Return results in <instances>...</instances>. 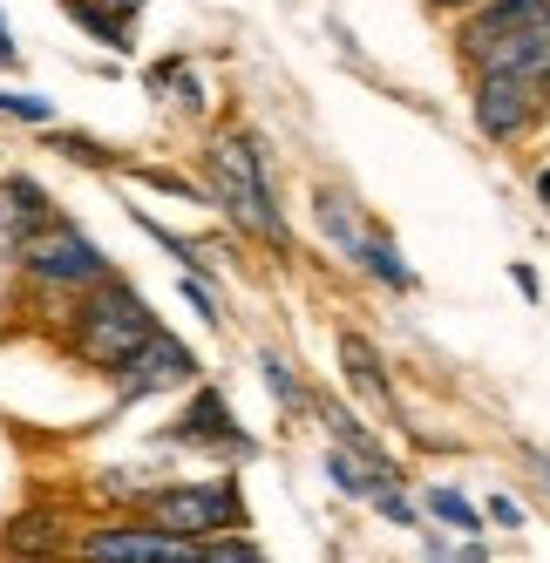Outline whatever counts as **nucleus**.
I'll use <instances>...</instances> for the list:
<instances>
[{
    "label": "nucleus",
    "instance_id": "obj_1",
    "mask_svg": "<svg viewBox=\"0 0 550 563\" xmlns=\"http://www.w3.org/2000/svg\"><path fill=\"white\" fill-rule=\"evenodd\" d=\"M156 333V312L136 286H123V278H96L89 292L68 299V319H62V346L68 360H82L89 374H116L123 360Z\"/></svg>",
    "mask_w": 550,
    "mask_h": 563
},
{
    "label": "nucleus",
    "instance_id": "obj_2",
    "mask_svg": "<svg viewBox=\"0 0 550 563\" xmlns=\"http://www.w3.org/2000/svg\"><path fill=\"white\" fill-rule=\"evenodd\" d=\"M205 177H211V197L224 205V218L239 224L245 238H258V245H272V252H293V231H286L279 197H272V170H265L258 136H245V130L211 136Z\"/></svg>",
    "mask_w": 550,
    "mask_h": 563
},
{
    "label": "nucleus",
    "instance_id": "obj_3",
    "mask_svg": "<svg viewBox=\"0 0 550 563\" xmlns=\"http://www.w3.org/2000/svg\"><path fill=\"white\" fill-rule=\"evenodd\" d=\"M143 516L170 537H224V530H245V496L231 475H205V482H170V489H143Z\"/></svg>",
    "mask_w": 550,
    "mask_h": 563
},
{
    "label": "nucleus",
    "instance_id": "obj_4",
    "mask_svg": "<svg viewBox=\"0 0 550 563\" xmlns=\"http://www.w3.org/2000/svg\"><path fill=\"white\" fill-rule=\"evenodd\" d=\"M14 265H21V278L28 286H42V292H89L96 278H109V252L96 245L89 231H75L68 218H48L42 231L28 238V245L14 252Z\"/></svg>",
    "mask_w": 550,
    "mask_h": 563
},
{
    "label": "nucleus",
    "instance_id": "obj_5",
    "mask_svg": "<svg viewBox=\"0 0 550 563\" xmlns=\"http://www.w3.org/2000/svg\"><path fill=\"white\" fill-rule=\"evenodd\" d=\"M543 82L530 75H469V115H476V130L490 143H524L537 123H543Z\"/></svg>",
    "mask_w": 550,
    "mask_h": 563
},
{
    "label": "nucleus",
    "instance_id": "obj_6",
    "mask_svg": "<svg viewBox=\"0 0 550 563\" xmlns=\"http://www.w3.org/2000/svg\"><path fill=\"white\" fill-rule=\"evenodd\" d=\"M198 543L156 530L150 516H123V522H96L75 537V563H190Z\"/></svg>",
    "mask_w": 550,
    "mask_h": 563
},
{
    "label": "nucleus",
    "instance_id": "obj_7",
    "mask_svg": "<svg viewBox=\"0 0 550 563\" xmlns=\"http://www.w3.org/2000/svg\"><path fill=\"white\" fill-rule=\"evenodd\" d=\"M116 380V400H123V408H130V400H150V394H170V387H190V380H198V353H190L177 333H164V327H156L130 360H123V367H116L109 374Z\"/></svg>",
    "mask_w": 550,
    "mask_h": 563
},
{
    "label": "nucleus",
    "instance_id": "obj_8",
    "mask_svg": "<svg viewBox=\"0 0 550 563\" xmlns=\"http://www.w3.org/2000/svg\"><path fill=\"white\" fill-rule=\"evenodd\" d=\"M164 441H184V449H224V455H252V434L231 421V408H224V394L218 387H198L190 394V408L177 415V428L164 434Z\"/></svg>",
    "mask_w": 550,
    "mask_h": 563
},
{
    "label": "nucleus",
    "instance_id": "obj_9",
    "mask_svg": "<svg viewBox=\"0 0 550 563\" xmlns=\"http://www.w3.org/2000/svg\"><path fill=\"white\" fill-rule=\"evenodd\" d=\"M462 68L469 75H530V82H543V68H550V27L543 21L509 27V34H496V42H483Z\"/></svg>",
    "mask_w": 550,
    "mask_h": 563
},
{
    "label": "nucleus",
    "instance_id": "obj_10",
    "mask_svg": "<svg viewBox=\"0 0 550 563\" xmlns=\"http://www.w3.org/2000/svg\"><path fill=\"white\" fill-rule=\"evenodd\" d=\"M48 218H55V205H48V190L34 184V177H21V170L0 177V252H8V258H14Z\"/></svg>",
    "mask_w": 550,
    "mask_h": 563
},
{
    "label": "nucleus",
    "instance_id": "obj_11",
    "mask_svg": "<svg viewBox=\"0 0 550 563\" xmlns=\"http://www.w3.org/2000/svg\"><path fill=\"white\" fill-rule=\"evenodd\" d=\"M312 218H320V231L340 245L346 265L361 258V245H367V218H361V205H353L346 190H333V184H327V190H312Z\"/></svg>",
    "mask_w": 550,
    "mask_h": 563
},
{
    "label": "nucleus",
    "instance_id": "obj_12",
    "mask_svg": "<svg viewBox=\"0 0 550 563\" xmlns=\"http://www.w3.org/2000/svg\"><path fill=\"white\" fill-rule=\"evenodd\" d=\"M340 374H346V387H353V394H367L374 408H395V380H387L381 353H374L361 333H340Z\"/></svg>",
    "mask_w": 550,
    "mask_h": 563
},
{
    "label": "nucleus",
    "instance_id": "obj_13",
    "mask_svg": "<svg viewBox=\"0 0 550 563\" xmlns=\"http://www.w3.org/2000/svg\"><path fill=\"white\" fill-rule=\"evenodd\" d=\"M353 265H361L367 278H381L387 292H415V272L402 265V252H395V238H387L381 224H367V245H361V258H353Z\"/></svg>",
    "mask_w": 550,
    "mask_h": 563
},
{
    "label": "nucleus",
    "instance_id": "obj_14",
    "mask_svg": "<svg viewBox=\"0 0 550 563\" xmlns=\"http://www.w3.org/2000/svg\"><path fill=\"white\" fill-rule=\"evenodd\" d=\"M55 543H68V537L55 530V516H21L14 530H8V550H14V556H55Z\"/></svg>",
    "mask_w": 550,
    "mask_h": 563
},
{
    "label": "nucleus",
    "instance_id": "obj_15",
    "mask_svg": "<svg viewBox=\"0 0 550 563\" xmlns=\"http://www.w3.org/2000/svg\"><path fill=\"white\" fill-rule=\"evenodd\" d=\"M258 374H265V387H272V394H279V408H293V415H306V408H312V394L293 380V367H286L279 353H258Z\"/></svg>",
    "mask_w": 550,
    "mask_h": 563
},
{
    "label": "nucleus",
    "instance_id": "obj_16",
    "mask_svg": "<svg viewBox=\"0 0 550 563\" xmlns=\"http://www.w3.org/2000/svg\"><path fill=\"white\" fill-rule=\"evenodd\" d=\"M428 509H436L449 530H462V537H476V530H483V509L469 503L462 489H428Z\"/></svg>",
    "mask_w": 550,
    "mask_h": 563
},
{
    "label": "nucleus",
    "instance_id": "obj_17",
    "mask_svg": "<svg viewBox=\"0 0 550 563\" xmlns=\"http://www.w3.org/2000/svg\"><path fill=\"white\" fill-rule=\"evenodd\" d=\"M190 563H265V556H258V543H252V537L224 530V537H205V543H198V556H190Z\"/></svg>",
    "mask_w": 550,
    "mask_h": 563
},
{
    "label": "nucleus",
    "instance_id": "obj_18",
    "mask_svg": "<svg viewBox=\"0 0 550 563\" xmlns=\"http://www.w3.org/2000/svg\"><path fill=\"white\" fill-rule=\"evenodd\" d=\"M367 503H374L387 522H402V530H415V503H408V489H402V482H387V489H374Z\"/></svg>",
    "mask_w": 550,
    "mask_h": 563
},
{
    "label": "nucleus",
    "instance_id": "obj_19",
    "mask_svg": "<svg viewBox=\"0 0 550 563\" xmlns=\"http://www.w3.org/2000/svg\"><path fill=\"white\" fill-rule=\"evenodd\" d=\"M0 115H21V123H48V96H14V89H0Z\"/></svg>",
    "mask_w": 550,
    "mask_h": 563
},
{
    "label": "nucleus",
    "instance_id": "obj_20",
    "mask_svg": "<svg viewBox=\"0 0 550 563\" xmlns=\"http://www.w3.org/2000/svg\"><path fill=\"white\" fill-rule=\"evenodd\" d=\"M184 299L198 306V319H211V327H218V319H224V312H218V299H211V292L198 286V278H184Z\"/></svg>",
    "mask_w": 550,
    "mask_h": 563
},
{
    "label": "nucleus",
    "instance_id": "obj_21",
    "mask_svg": "<svg viewBox=\"0 0 550 563\" xmlns=\"http://www.w3.org/2000/svg\"><path fill=\"white\" fill-rule=\"evenodd\" d=\"M490 522H524V509L509 503V496H496V503H490Z\"/></svg>",
    "mask_w": 550,
    "mask_h": 563
},
{
    "label": "nucleus",
    "instance_id": "obj_22",
    "mask_svg": "<svg viewBox=\"0 0 550 563\" xmlns=\"http://www.w3.org/2000/svg\"><path fill=\"white\" fill-rule=\"evenodd\" d=\"M428 8H436L442 21H455V14H469V8H476V0H428Z\"/></svg>",
    "mask_w": 550,
    "mask_h": 563
},
{
    "label": "nucleus",
    "instance_id": "obj_23",
    "mask_svg": "<svg viewBox=\"0 0 550 563\" xmlns=\"http://www.w3.org/2000/svg\"><path fill=\"white\" fill-rule=\"evenodd\" d=\"M14 62H21V48L8 42V27H0V68H14Z\"/></svg>",
    "mask_w": 550,
    "mask_h": 563
},
{
    "label": "nucleus",
    "instance_id": "obj_24",
    "mask_svg": "<svg viewBox=\"0 0 550 563\" xmlns=\"http://www.w3.org/2000/svg\"><path fill=\"white\" fill-rule=\"evenodd\" d=\"M109 8H116V14H123V21H130V14L143 8V0H109Z\"/></svg>",
    "mask_w": 550,
    "mask_h": 563
},
{
    "label": "nucleus",
    "instance_id": "obj_25",
    "mask_svg": "<svg viewBox=\"0 0 550 563\" xmlns=\"http://www.w3.org/2000/svg\"><path fill=\"white\" fill-rule=\"evenodd\" d=\"M537 197H543V205H550V170H537Z\"/></svg>",
    "mask_w": 550,
    "mask_h": 563
},
{
    "label": "nucleus",
    "instance_id": "obj_26",
    "mask_svg": "<svg viewBox=\"0 0 550 563\" xmlns=\"http://www.w3.org/2000/svg\"><path fill=\"white\" fill-rule=\"evenodd\" d=\"M543 96H550V68H543Z\"/></svg>",
    "mask_w": 550,
    "mask_h": 563
},
{
    "label": "nucleus",
    "instance_id": "obj_27",
    "mask_svg": "<svg viewBox=\"0 0 550 563\" xmlns=\"http://www.w3.org/2000/svg\"><path fill=\"white\" fill-rule=\"evenodd\" d=\"M537 462H543V468H550V455H537Z\"/></svg>",
    "mask_w": 550,
    "mask_h": 563
}]
</instances>
